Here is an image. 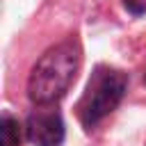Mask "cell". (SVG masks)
Listing matches in <instances>:
<instances>
[{"label":"cell","instance_id":"3","mask_svg":"<svg viewBox=\"0 0 146 146\" xmlns=\"http://www.w3.org/2000/svg\"><path fill=\"white\" fill-rule=\"evenodd\" d=\"M25 132L30 144L34 146H62L66 135L62 114L48 105H36V110L30 112Z\"/></svg>","mask_w":146,"mask_h":146},{"label":"cell","instance_id":"1","mask_svg":"<svg viewBox=\"0 0 146 146\" xmlns=\"http://www.w3.org/2000/svg\"><path fill=\"white\" fill-rule=\"evenodd\" d=\"M82 66V48L78 39H64L48 48L27 78V98L34 105H52L66 96Z\"/></svg>","mask_w":146,"mask_h":146},{"label":"cell","instance_id":"4","mask_svg":"<svg viewBox=\"0 0 146 146\" xmlns=\"http://www.w3.org/2000/svg\"><path fill=\"white\" fill-rule=\"evenodd\" d=\"M2 146H21V125L11 114H2Z\"/></svg>","mask_w":146,"mask_h":146},{"label":"cell","instance_id":"5","mask_svg":"<svg viewBox=\"0 0 146 146\" xmlns=\"http://www.w3.org/2000/svg\"><path fill=\"white\" fill-rule=\"evenodd\" d=\"M125 7H128L132 14H141V11H146V5H137L135 0H125Z\"/></svg>","mask_w":146,"mask_h":146},{"label":"cell","instance_id":"2","mask_svg":"<svg viewBox=\"0 0 146 146\" xmlns=\"http://www.w3.org/2000/svg\"><path fill=\"white\" fill-rule=\"evenodd\" d=\"M125 87H128V78L123 71L105 66V64L96 66L87 82V89L78 103V116H80L82 125L94 128L107 114H112L119 107V103L123 100Z\"/></svg>","mask_w":146,"mask_h":146}]
</instances>
